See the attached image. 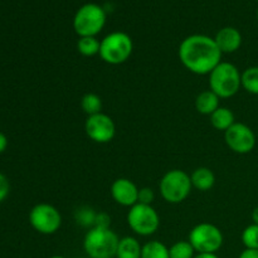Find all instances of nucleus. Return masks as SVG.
I'll list each match as a JSON object with an SVG mask.
<instances>
[{
	"mask_svg": "<svg viewBox=\"0 0 258 258\" xmlns=\"http://www.w3.org/2000/svg\"><path fill=\"white\" fill-rule=\"evenodd\" d=\"M179 59L191 73L209 75L222 62L221 49L214 38L204 34L186 37L179 45Z\"/></svg>",
	"mask_w": 258,
	"mask_h": 258,
	"instance_id": "obj_1",
	"label": "nucleus"
},
{
	"mask_svg": "<svg viewBox=\"0 0 258 258\" xmlns=\"http://www.w3.org/2000/svg\"><path fill=\"white\" fill-rule=\"evenodd\" d=\"M118 242L120 238L111 228L92 227L83 239V249L90 258H115Z\"/></svg>",
	"mask_w": 258,
	"mask_h": 258,
	"instance_id": "obj_2",
	"label": "nucleus"
},
{
	"mask_svg": "<svg viewBox=\"0 0 258 258\" xmlns=\"http://www.w3.org/2000/svg\"><path fill=\"white\" fill-rule=\"evenodd\" d=\"M238 68L231 62H221L209 73V90L219 98L233 97L242 87Z\"/></svg>",
	"mask_w": 258,
	"mask_h": 258,
	"instance_id": "obj_3",
	"label": "nucleus"
},
{
	"mask_svg": "<svg viewBox=\"0 0 258 258\" xmlns=\"http://www.w3.org/2000/svg\"><path fill=\"white\" fill-rule=\"evenodd\" d=\"M134 50L133 39L123 32H113L101 40L98 55L103 62L117 66L125 63Z\"/></svg>",
	"mask_w": 258,
	"mask_h": 258,
	"instance_id": "obj_4",
	"label": "nucleus"
},
{
	"mask_svg": "<svg viewBox=\"0 0 258 258\" xmlns=\"http://www.w3.org/2000/svg\"><path fill=\"white\" fill-rule=\"evenodd\" d=\"M160 194L165 202L170 204H179L185 201L190 194L191 185L190 175L180 169H173L164 174L159 183Z\"/></svg>",
	"mask_w": 258,
	"mask_h": 258,
	"instance_id": "obj_5",
	"label": "nucleus"
},
{
	"mask_svg": "<svg viewBox=\"0 0 258 258\" xmlns=\"http://www.w3.org/2000/svg\"><path fill=\"white\" fill-rule=\"evenodd\" d=\"M106 24V12L102 7L88 3L81 7L73 18V28L80 37H96Z\"/></svg>",
	"mask_w": 258,
	"mask_h": 258,
	"instance_id": "obj_6",
	"label": "nucleus"
},
{
	"mask_svg": "<svg viewBox=\"0 0 258 258\" xmlns=\"http://www.w3.org/2000/svg\"><path fill=\"white\" fill-rule=\"evenodd\" d=\"M127 224L138 236L149 237L160 227V217L153 206L138 203L128 209Z\"/></svg>",
	"mask_w": 258,
	"mask_h": 258,
	"instance_id": "obj_7",
	"label": "nucleus"
},
{
	"mask_svg": "<svg viewBox=\"0 0 258 258\" xmlns=\"http://www.w3.org/2000/svg\"><path fill=\"white\" fill-rule=\"evenodd\" d=\"M189 242L197 253H217L223 246V233L212 223H199L189 233Z\"/></svg>",
	"mask_w": 258,
	"mask_h": 258,
	"instance_id": "obj_8",
	"label": "nucleus"
},
{
	"mask_svg": "<svg viewBox=\"0 0 258 258\" xmlns=\"http://www.w3.org/2000/svg\"><path fill=\"white\" fill-rule=\"evenodd\" d=\"M29 223L40 234H53L62 226V216L54 206L39 203L29 212Z\"/></svg>",
	"mask_w": 258,
	"mask_h": 258,
	"instance_id": "obj_9",
	"label": "nucleus"
},
{
	"mask_svg": "<svg viewBox=\"0 0 258 258\" xmlns=\"http://www.w3.org/2000/svg\"><path fill=\"white\" fill-rule=\"evenodd\" d=\"M224 140L233 153L242 155L251 153L256 146V135L249 126L242 122H234L224 131Z\"/></svg>",
	"mask_w": 258,
	"mask_h": 258,
	"instance_id": "obj_10",
	"label": "nucleus"
},
{
	"mask_svg": "<svg viewBox=\"0 0 258 258\" xmlns=\"http://www.w3.org/2000/svg\"><path fill=\"white\" fill-rule=\"evenodd\" d=\"M86 135L97 144H107L113 140L116 135V125L112 118L106 113L87 116L85 122Z\"/></svg>",
	"mask_w": 258,
	"mask_h": 258,
	"instance_id": "obj_11",
	"label": "nucleus"
},
{
	"mask_svg": "<svg viewBox=\"0 0 258 258\" xmlns=\"http://www.w3.org/2000/svg\"><path fill=\"white\" fill-rule=\"evenodd\" d=\"M111 197L120 206L131 208L138 204L139 188L130 179L118 178L111 185Z\"/></svg>",
	"mask_w": 258,
	"mask_h": 258,
	"instance_id": "obj_12",
	"label": "nucleus"
},
{
	"mask_svg": "<svg viewBox=\"0 0 258 258\" xmlns=\"http://www.w3.org/2000/svg\"><path fill=\"white\" fill-rule=\"evenodd\" d=\"M214 40L222 53H234L241 48L242 34L236 28L226 27L217 33Z\"/></svg>",
	"mask_w": 258,
	"mask_h": 258,
	"instance_id": "obj_13",
	"label": "nucleus"
},
{
	"mask_svg": "<svg viewBox=\"0 0 258 258\" xmlns=\"http://www.w3.org/2000/svg\"><path fill=\"white\" fill-rule=\"evenodd\" d=\"M190 180L193 188L198 189L201 191H208L216 184V175L209 168L201 166V168H197L191 173Z\"/></svg>",
	"mask_w": 258,
	"mask_h": 258,
	"instance_id": "obj_14",
	"label": "nucleus"
},
{
	"mask_svg": "<svg viewBox=\"0 0 258 258\" xmlns=\"http://www.w3.org/2000/svg\"><path fill=\"white\" fill-rule=\"evenodd\" d=\"M143 246L135 237L126 236L120 238L115 258H141Z\"/></svg>",
	"mask_w": 258,
	"mask_h": 258,
	"instance_id": "obj_15",
	"label": "nucleus"
},
{
	"mask_svg": "<svg viewBox=\"0 0 258 258\" xmlns=\"http://www.w3.org/2000/svg\"><path fill=\"white\" fill-rule=\"evenodd\" d=\"M219 100L221 98L216 95L212 90L203 91L199 93L196 98V108L202 115L211 116L217 108L219 107Z\"/></svg>",
	"mask_w": 258,
	"mask_h": 258,
	"instance_id": "obj_16",
	"label": "nucleus"
},
{
	"mask_svg": "<svg viewBox=\"0 0 258 258\" xmlns=\"http://www.w3.org/2000/svg\"><path fill=\"white\" fill-rule=\"evenodd\" d=\"M234 122V113L228 107L219 106L211 115V123L216 130L227 131Z\"/></svg>",
	"mask_w": 258,
	"mask_h": 258,
	"instance_id": "obj_17",
	"label": "nucleus"
},
{
	"mask_svg": "<svg viewBox=\"0 0 258 258\" xmlns=\"http://www.w3.org/2000/svg\"><path fill=\"white\" fill-rule=\"evenodd\" d=\"M141 258H170L169 248L160 241H150L143 246Z\"/></svg>",
	"mask_w": 258,
	"mask_h": 258,
	"instance_id": "obj_18",
	"label": "nucleus"
},
{
	"mask_svg": "<svg viewBox=\"0 0 258 258\" xmlns=\"http://www.w3.org/2000/svg\"><path fill=\"white\" fill-rule=\"evenodd\" d=\"M242 87L252 95H258V66L248 67L241 75Z\"/></svg>",
	"mask_w": 258,
	"mask_h": 258,
	"instance_id": "obj_19",
	"label": "nucleus"
},
{
	"mask_svg": "<svg viewBox=\"0 0 258 258\" xmlns=\"http://www.w3.org/2000/svg\"><path fill=\"white\" fill-rule=\"evenodd\" d=\"M81 107L87 116L102 112V100L96 93H86L81 100Z\"/></svg>",
	"mask_w": 258,
	"mask_h": 258,
	"instance_id": "obj_20",
	"label": "nucleus"
},
{
	"mask_svg": "<svg viewBox=\"0 0 258 258\" xmlns=\"http://www.w3.org/2000/svg\"><path fill=\"white\" fill-rule=\"evenodd\" d=\"M101 42L96 37H80L77 49L83 57H93L100 53Z\"/></svg>",
	"mask_w": 258,
	"mask_h": 258,
	"instance_id": "obj_21",
	"label": "nucleus"
},
{
	"mask_svg": "<svg viewBox=\"0 0 258 258\" xmlns=\"http://www.w3.org/2000/svg\"><path fill=\"white\" fill-rule=\"evenodd\" d=\"M169 256L170 258H194L196 249L189 241H179L169 248Z\"/></svg>",
	"mask_w": 258,
	"mask_h": 258,
	"instance_id": "obj_22",
	"label": "nucleus"
},
{
	"mask_svg": "<svg viewBox=\"0 0 258 258\" xmlns=\"http://www.w3.org/2000/svg\"><path fill=\"white\" fill-rule=\"evenodd\" d=\"M96 212L90 207H81L77 209L75 213V219L80 226L87 227V228H92L95 226L96 219Z\"/></svg>",
	"mask_w": 258,
	"mask_h": 258,
	"instance_id": "obj_23",
	"label": "nucleus"
},
{
	"mask_svg": "<svg viewBox=\"0 0 258 258\" xmlns=\"http://www.w3.org/2000/svg\"><path fill=\"white\" fill-rule=\"evenodd\" d=\"M242 243L246 248L258 249V226L257 224H249L248 227L242 232Z\"/></svg>",
	"mask_w": 258,
	"mask_h": 258,
	"instance_id": "obj_24",
	"label": "nucleus"
},
{
	"mask_svg": "<svg viewBox=\"0 0 258 258\" xmlns=\"http://www.w3.org/2000/svg\"><path fill=\"white\" fill-rule=\"evenodd\" d=\"M154 201H155V193H154L153 189L148 188V186L139 189L138 203L148 204V206H151Z\"/></svg>",
	"mask_w": 258,
	"mask_h": 258,
	"instance_id": "obj_25",
	"label": "nucleus"
},
{
	"mask_svg": "<svg viewBox=\"0 0 258 258\" xmlns=\"http://www.w3.org/2000/svg\"><path fill=\"white\" fill-rule=\"evenodd\" d=\"M111 226V218L107 213L105 212H100V213L96 214L95 219V226L98 227V228H110Z\"/></svg>",
	"mask_w": 258,
	"mask_h": 258,
	"instance_id": "obj_26",
	"label": "nucleus"
},
{
	"mask_svg": "<svg viewBox=\"0 0 258 258\" xmlns=\"http://www.w3.org/2000/svg\"><path fill=\"white\" fill-rule=\"evenodd\" d=\"M10 191V183L7 176L3 173H0V203L7 199Z\"/></svg>",
	"mask_w": 258,
	"mask_h": 258,
	"instance_id": "obj_27",
	"label": "nucleus"
},
{
	"mask_svg": "<svg viewBox=\"0 0 258 258\" xmlns=\"http://www.w3.org/2000/svg\"><path fill=\"white\" fill-rule=\"evenodd\" d=\"M238 258H258V249L244 248Z\"/></svg>",
	"mask_w": 258,
	"mask_h": 258,
	"instance_id": "obj_28",
	"label": "nucleus"
},
{
	"mask_svg": "<svg viewBox=\"0 0 258 258\" xmlns=\"http://www.w3.org/2000/svg\"><path fill=\"white\" fill-rule=\"evenodd\" d=\"M8 148V138L5 134L0 133V154L4 153Z\"/></svg>",
	"mask_w": 258,
	"mask_h": 258,
	"instance_id": "obj_29",
	"label": "nucleus"
},
{
	"mask_svg": "<svg viewBox=\"0 0 258 258\" xmlns=\"http://www.w3.org/2000/svg\"><path fill=\"white\" fill-rule=\"evenodd\" d=\"M194 258H219L217 253H198Z\"/></svg>",
	"mask_w": 258,
	"mask_h": 258,
	"instance_id": "obj_30",
	"label": "nucleus"
},
{
	"mask_svg": "<svg viewBox=\"0 0 258 258\" xmlns=\"http://www.w3.org/2000/svg\"><path fill=\"white\" fill-rule=\"evenodd\" d=\"M252 221H253V224H257L258 226V207L252 211Z\"/></svg>",
	"mask_w": 258,
	"mask_h": 258,
	"instance_id": "obj_31",
	"label": "nucleus"
},
{
	"mask_svg": "<svg viewBox=\"0 0 258 258\" xmlns=\"http://www.w3.org/2000/svg\"><path fill=\"white\" fill-rule=\"evenodd\" d=\"M49 258H66V257H63V256H52V257H49Z\"/></svg>",
	"mask_w": 258,
	"mask_h": 258,
	"instance_id": "obj_32",
	"label": "nucleus"
},
{
	"mask_svg": "<svg viewBox=\"0 0 258 258\" xmlns=\"http://www.w3.org/2000/svg\"><path fill=\"white\" fill-rule=\"evenodd\" d=\"M257 18H258V12H257Z\"/></svg>",
	"mask_w": 258,
	"mask_h": 258,
	"instance_id": "obj_33",
	"label": "nucleus"
}]
</instances>
